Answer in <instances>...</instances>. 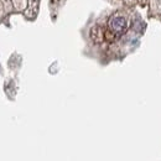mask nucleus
<instances>
[{"instance_id": "f257e3e1", "label": "nucleus", "mask_w": 161, "mask_h": 161, "mask_svg": "<svg viewBox=\"0 0 161 161\" xmlns=\"http://www.w3.org/2000/svg\"><path fill=\"white\" fill-rule=\"evenodd\" d=\"M109 27L113 32H117V34H121L125 29H126V20L124 18L120 16H117V18H113L109 21Z\"/></svg>"}, {"instance_id": "7ed1b4c3", "label": "nucleus", "mask_w": 161, "mask_h": 161, "mask_svg": "<svg viewBox=\"0 0 161 161\" xmlns=\"http://www.w3.org/2000/svg\"><path fill=\"white\" fill-rule=\"evenodd\" d=\"M104 39L107 41H114V39H115V32H113L112 30L104 31Z\"/></svg>"}, {"instance_id": "f03ea898", "label": "nucleus", "mask_w": 161, "mask_h": 161, "mask_svg": "<svg viewBox=\"0 0 161 161\" xmlns=\"http://www.w3.org/2000/svg\"><path fill=\"white\" fill-rule=\"evenodd\" d=\"M91 36H92L93 41H96V42H101V41L104 39V31L102 30L99 26H96V27L92 29V31H91Z\"/></svg>"}]
</instances>
